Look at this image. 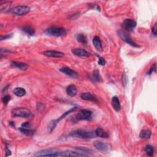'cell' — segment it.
Masks as SVG:
<instances>
[{
  "label": "cell",
  "mask_w": 157,
  "mask_h": 157,
  "mask_svg": "<svg viewBox=\"0 0 157 157\" xmlns=\"http://www.w3.org/2000/svg\"><path fill=\"white\" fill-rule=\"evenodd\" d=\"M12 115L14 117L28 119L32 116L31 112L25 108H17L12 110Z\"/></svg>",
  "instance_id": "6da1fadb"
},
{
  "label": "cell",
  "mask_w": 157,
  "mask_h": 157,
  "mask_svg": "<svg viewBox=\"0 0 157 157\" xmlns=\"http://www.w3.org/2000/svg\"><path fill=\"white\" fill-rule=\"evenodd\" d=\"M70 136L77 138H81V139H92L94 138L96 135L95 133L92 131H88L84 130H77L72 133L69 135Z\"/></svg>",
  "instance_id": "7a4b0ae2"
},
{
  "label": "cell",
  "mask_w": 157,
  "mask_h": 157,
  "mask_svg": "<svg viewBox=\"0 0 157 157\" xmlns=\"http://www.w3.org/2000/svg\"><path fill=\"white\" fill-rule=\"evenodd\" d=\"M45 33H46V35L49 36H55V37H60L66 35V30L63 28L52 26L47 29L46 31H45Z\"/></svg>",
  "instance_id": "3957f363"
},
{
  "label": "cell",
  "mask_w": 157,
  "mask_h": 157,
  "mask_svg": "<svg viewBox=\"0 0 157 157\" xmlns=\"http://www.w3.org/2000/svg\"><path fill=\"white\" fill-rule=\"evenodd\" d=\"M77 109V108H72L71 109H69V110L68 111H66V113H65L62 115H61V117H60L57 120H52L49 123V126H48V131L49 132H52L54 129L56 127V126L57 125L58 123L61 121V120H62L63 119H65V118L69 114H70L71 113H72V112H74Z\"/></svg>",
  "instance_id": "277c9868"
},
{
  "label": "cell",
  "mask_w": 157,
  "mask_h": 157,
  "mask_svg": "<svg viewBox=\"0 0 157 157\" xmlns=\"http://www.w3.org/2000/svg\"><path fill=\"white\" fill-rule=\"evenodd\" d=\"M118 35L120 36V38L122 39L123 41H124L127 44H130V46L134 47H138V45L134 42L131 36L129 35L128 33H127L126 31H119L118 32Z\"/></svg>",
  "instance_id": "5b68a950"
},
{
  "label": "cell",
  "mask_w": 157,
  "mask_h": 157,
  "mask_svg": "<svg viewBox=\"0 0 157 157\" xmlns=\"http://www.w3.org/2000/svg\"><path fill=\"white\" fill-rule=\"evenodd\" d=\"M30 11V8L27 6H17L12 9V12L16 15H24L28 13Z\"/></svg>",
  "instance_id": "8992f818"
},
{
  "label": "cell",
  "mask_w": 157,
  "mask_h": 157,
  "mask_svg": "<svg viewBox=\"0 0 157 157\" xmlns=\"http://www.w3.org/2000/svg\"><path fill=\"white\" fill-rule=\"evenodd\" d=\"M136 22L133 19H126L123 23V28L126 31L131 32L136 26Z\"/></svg>",
  "instance_id": "52a82bcc"
},
{
  "label": "cell",
  "mask_w": 157,
  "mask_h": 157,
  "mask_svg": "<svg viewBox=\"0 0 157 157\" xmlns=\"http://www.w3.org/2000/svg\"><path fill=\"white\" fill-rule=\"evenodd\" d=\"M92 114V113L90 110L82 109L78 112V113L76 115V118L78 120H87L91 119Z\"/></svg>",
  "instance_id": "ba28073f"
},
{
  "label": "cell",
  "mask_w": 157,
  "mask_h": 157,
  "mask_svg": "<svg viewBox=\"0 0 157 157\" xmlns=\"http://www.w3.org/2000/svg\"><path fill=\"white\" fill-rule=\"evenodd\" d=\"M60 152L52 150H44L40 151L35 155V156H60Z\"/></svg>",
  "instance_id": "9c48e42d"
},
{
  "label": "cell",
  "mask_w": 157,
  "mask_h": 157,
  "mask_svg": "<svg viewBox=\"0 0 157 157\" xmlns=\"http://www.w3.org/2000/svg\"><path fill=\"white\" fill-rule=\"evenodd\" d=\"M60 156H87V154H85L81 151H72L67 150L65 152H61L60 153Z\"/></svg>",
  "instance_id": "30bf717a"
},
{
  "label": "cell",
  "mask_w": 157,
  "mask_h": 157,
  "mask_svg": "<svg viewBox=\"0 0 157 157\" xmlns=\"http://www.w3.org/2000/svg\"><path fill=\"white\" fill-rule=\"evenodd\" d=\"M94 146L98 150L101 152H108L110 149L109 145L105 142L101 141H95L94 143Z\"/></svg>",
  "instance_id": "8fae6325"
},
{
  "label": "cell",
  "mask_w": 157,
  "mask_h": 157,
  "mask_svg": "<svg viewBox=\"0 0 157 157\" xmlns=\"http://www.w3.org/2000/svg\"><path fill=\"white\" fill-rule=\"evenodd\" d=\"M44 55L47 57L52 58H61L64 57L65 54L61 52L55 51V50H46L44 52Z\"/></svg>",
  "instance_id": "7c38bea8"
},
{
  "label": "cell",
  "mask_w": 157,
  "mask_h": 157,
  "mask_svg": "<svg viewBox=\"0 0 157 157\" xmlns=\"http://www.w3.org/2000/svg\"><path fill=\"white\" fill-rule=\"evenodd\" d=\"M72 52L75 55L78 56V57H89L90 55V53L82 49H74L72 50Z\"/></svg>",
  "instance_id": "4fadbf2b"
},
{
  "label": "cell",
  "mask_w": 157,
  "mask_h": 157,
  "mask_svg": "<svg viewBox=\"0 0 157 157\" xmlns=\"http://www.w3.org/2000/svg\"><path fill=\"white\" fill-rule=\"evenodd\" d=\"M60 71L63 72V74L71 77H76L77 76V73L75 71L72 70V69L68 68V67H64V68H62L60 69Z\"/></svg>",
  "instance_id": "5bb4252c"
},
{
  "label": "cell",
  "mask_w": 157,
  "mask_h": 157,
  "mask_svg": "<svg viewBox=\"0 0 157 157\" xmlns=\"http://www.w3.org/2000/svg\"><path fill=\"white\" fill-rule=\"evenodd\" d=\"M66 93L71 97H75L77 93V88L76 85L71 84L66 88Z\"/></svg>",
  "instance_id": "9a60e30c"
},
{
  "label": "cell",
  "mask_w": 157,
  "mask_h": 157,
  "mask_svg": "<svg viewBox=\"0 0 157 157\" xmlns=\"http://www.w3.org/2000/svg\"><path fill=\"white\" fill-rule=\"evenodd\" d=\"M81 97L82 99L86 101H90L93 102H97V98L90 93H83L81 94Z\"/></svg>",
  "instance_id": "2e32d148"
},
{
  "label": "cell",
  "mask_w": 157,
  "mask_h": 157,
  "mask_svg": "<svg viewBox=\"0 0 157 157\" xmlns=\"http://www.w3.org/2000/svg\"><path fill=\"white\" fill-rule=\"evenodd\" d=\"M112 105L115 111L119 112L121 109V105L119 98L118 97L115 96L112 98Z\"/></svg>",
  "instance_id": "e0dca14e"
},
{
  "label": "cell",
  "mask_w": 157,
  "mask_h": 157,
  "mask_svg": "<svg viewBox=\"0 0 157 157\" xmlns=\"http://www.w3.org/2000/svg\"><path fill=\"white\" fill-rule=\"evenodd\" d=\"M93 44L94 45V47L98 51H101L103 50V46H102V42L101 41L100 38L98 36H94L93 39Z\"/></svg>",
  "instance_id": "ac0fdd59"
},
{
  "label": "cell",
  "mask_w": 157,
  "mask_h": 157,
  "mask_svg": "<svg viewBox=\"0 0 157 157\" xmlns=\"http://www.w3.org/2000/svg\"><path fill=\"white\" fill-rule=\"evenodd\" d=\"M95 135L96 136L103 138H108L109 135L108 134L106 133L101 128H98L96 130H95Z\"/></svg>",
  "instance_id": "d6986e66"
},
{
  "label": "cell",
  "mask_w": 157,
  "mask_h": 157,
  "mask_svg": "<svg viewBox=\"0 0 157 157\" xmlns=\"http://www.w3.org/2000/svg\"><path fill=\"white\" fill-rule=\"evenodd\" d=\"M14 93L16 95L17 97H24L25 96V95L26 94V90L22 87H17L15 88L14 91H13Z\"/></svg>",
  "instance_id": "ffe728a7"
},
{
  "label": "cell",
  "mask_w": 157,
  "mask_h": 157,
  "mask_svg": "<svg viewBox=\"0 0 157 157\" xmlns=\"http://www.w3.org/2000/svg\"><path fill=\"white\" fill-rule=\"evenodd\" d=\"M12 63L15 67H16V68H17L18 69L20 70L25 71V70H26L28 68V65L24 63H19V62H16V61H13Z\"/></svg>",
  "instance_id": "44dd1931"
},
{
  "label": "cell",
  "mask_w": 157,
  "mask_h": 157,
  "mask_svg": "<svg viewBox=\"0 0 157 157\" xmlns=\"http://www.w3.org/2000/svg\"><path fill=\"white\" fill-rule=\"evenodd\" d=\"M19 130L22 134H24L26 136H32L35 134V130H31V129H29V128H23V127H21L20 128H19Z\"/></svg>",
  "instance_id": "7402d4cb"
},
{
  "label": "cell",
  "mask_w": 157,
  "mask_h": 157,
  "mask_svg": "<svg viewBox=\"0 0 157 157\" xmlns=\"http://www.w3.org/2000/svg\"><path fill=\"white\" fill-rule=\"evenodd\" d=\"M11 3H12L11 1H1V3H0V9H1V12L9 9Z\"/></svg>",
  "instance_id": "603a6c76"
},
{
  "label": "cell",
  "mask_w": 157,
  "mask_h": 157,
  "mask_svg": "<svg viewBox=\"0 0 157 157\" xmlns=\"http://www.w3.org/2000/svg\"><path fill=\"white\" fill-rule=\"evenodd\" d=\"M23 31L26 33V34H28V35L30 36H33L35 35V31L34 30V28L31 26H25L23 28Z\"/></svg>",
  "instance_id": "cb8c5ba5"
},
{
  "label": "cell",
  "mask_w": 157,
  "mask_h": 157,
  "mask_svg": "<svg viewBox=\"0 0 157 157\" xmlns=\"http://www.w3.org/2000/svg\"><path fill=\"white\" fill-rule=\"evenodd\" d=\"M151 136V132L147 130H143L139 134V137L142 139H149Z\"/></svg>",
  "instance_id": "d4e9b609"
},
{
  "label": "cell",
  "mask_w": 157,
  "mask_h": 157,
  "mask_svg": "<svg viewBox=\"0 0 157 157\" xmlns=\"http://www.w3.org/2000/svg\"><path fill=\"white\" fill-rule=\"evenodd\" d=\"M144 150L149 156H152L154 154L155 150H154V147L153 146H152V145H146V146H145Z\"/></svg>",
  "instance_id": "484cf974"
},
{
  "label": "cell",
  "mask_w": 157,
  "mask_h": 157,
  "mask_svg": "<svg viewBox=\"0 0 157 157\" xmlns=\"http://www.w3.org/2000/svg\"><path fill=\"white\" fill-rule=\"evenodd\" d=\"M77 41L82 44L87 43V38L83 34H78L77 36Z\"/></svg>",
  "instance_id": "4316f807"
},
{
  "label": "cell",
  "mask_w": 157,
  "mask_h": 157,
  "mask_svg": "<svg viewBox=\"0 0 157 157\" xmlns=\"http://www.w3.org/2000/svg\"><path fill=\"white\" fill-rule=\"evenodd\" d=\"M93 78H94V80H96L97 81H101V76L99 74V72L98 70H94L93 73Z\"/></svg>",
  "instance_id": "83f0119b"
},
{
  "label": "cell",
  "mask_w": 157,
  "mask_h": 157,
  "mask_svg": "<svg viewBox=\"0 0 157 157\" xmlns=\"http://www.w3.org/2000/svg\"><path fill=\"white\" fill-rule=\"evenodd\" d=\"M10 100V97L9 96V95H6V96H4L2 99L3 103H4V105L8 104V103H9Z\"/></svg>",
  "instance_id": "f1b7e54d"
},
{
  "label": "cell",
  "mask_w": 157,
  "mask_h": 157,
  "mask_svg": "<svg viewBox=\"0 0 157 157\" xmlns=\"http://www.w3.org/2000/svg\"><path fill=\"white\" fill-rule=\"evenodd\" d=\"M155 71H156V63H154L152 65V66L151 67V68L150 69V71L148 72V74L150 75V74H152L154 72H155Z\"/></svg>",
  "instance_id": "f546056e"
},
{
  "label": "cell",
  "mask_w": 157,
  "mask_h": 157,
  "mask_svg": "<svg viewBox=\"0 0 157 157\" xmlns=\"http://www.w3.org/2000/svg\"><path fill=\"white\" fill-rule=\"evenodd\" d=\"M106 60H104V58H102V57H99V61H98V64L99 65H101V66H104L106 64Z\"/></svg>",
  "instance_id": "4dcf8cb0"
},
{
  "label": "cell",
  "mask_w": 157,
  "mask_h": 157,
  "mask_svg": "<svg viewBox=\"0 0 157 157\" xmlns=\"http://www.w3.org/2000/svg\"><path fill=\"white\" fill-rule=\"evenodd\" d=\"M22 127L29 128L31 127V125H30V123L29 122H25V123H24L22 125Z\"/></svg>",
  "instance_id": "1f68e13d"
},
{
  "label": "cell",
  "mask_w": 157,
  "mask_h": 157,
  "mask_svg": "<svg viewBox=\"0 0 157 157\" xmlns=\"http://www.w3.org/2000/svg\"><path fill=\"white\" fill-rule=\"evenodd\" d=\"M156 31H157V25H156V24H155L154 26L153 27V28H152V33L155 36H156V33H157Z\"/></svg>",
  "instance_id": "d6a6232c"
},
{
  "label": "cell",
  "mask_w": 157,
  "mask_h": 157,
  "mask_svg": "<svg viewBox=\"0 0 157 157\" xmlns=\"http://www.w3.org/2000/svg\"><path fill=\"white\" fill-rule=\"evenodd\" d=\"M11 36H12V35H6L4 36H1V41L4 40V39H7L10 38Z\"/></svg>",
  "instance_id": "836d02e7"
},
{
  "label": "cell",
  "mask_w": 157,
  "mask_h": 157,
  "mask_svg": "<svg viewBox=\"0 0 157 157\" xmlns=\"http://www.w3.org/2000/svg\"><path fill=\"white\" fill-rule=\"evenodd\" d=\"M6 154H6V156L10 155H11V152H10V151L8 150V149L7 147H6Z\"/></svg>",
  "instance_id": "e575fe53"
}]
</instances>
